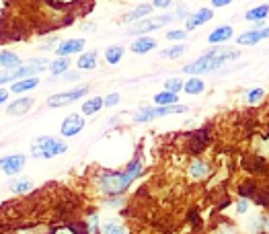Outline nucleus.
Here are the masks:
<instances>
[{
	"instance_id": "nucleus-1",
	"label": "nucleus",
	"mask_w": 269,
	"mask_h": 234,
	"mask_svg": "<svg viewBox=\"0 0 269 234\" xmlns=\"http://www.w3.org/2000/svg\"><path fill=\"white\" fill-rule=\"evenodd\" d=\"M142 172V163H140L138 158L132 160V165L127 167V170H119V172H103L99 179V187L103 193L107 195H119L123 193L127 187H130V183Z\"/></svg>"
},
{
	"instance_id": "nucleus-2",
	"label": "nucleus",
	"mask_w": 269,
	"mask_h": 234,
	"mask_svg": "<svg viewBox=\"0 0 269 234\" xmlns=\"http://www.w3.org/2000/svg\"><path fill=\"white\" fill-rule=\"evenodd\" d=\"M238 54L236 52H230V49H220V52H210L206 56H201L199 60L191 62L183 68V72L187 74H201V72H210V70H216L220 68L226 60H234Z\"/></svg>"
},
{
	"instance_id": "nucleus-3",
	"label": "nucleus",
	"mask_w": 269,
	"mask_h": 234,
	"mask_svg": "<svg viewBox=\"0 0 269 234\" xmlns=\"http://www.w3.org/2000/svg\"><path fill=\"white\" fill-rule=\"evenodd\" d=\"M68 150V146L58 138H49V135H41L37 138L31 146V152L35 158H54L58 154H64Z\"/></svg>"
},
{
	"instance_id": "nucleus-4",
	"label": "nucleus",
	"mask_w": 269,
	"mask_h": 234,
	"mask_svg": "<svg viewBox=\"0 0 269 234\" xmlns=\"http://www.w3.org/2000/svg\"><path fill=\"white\" fill-rule=\"evenodd\" d=\"M187 111L185 105H164V107H142L140 113L136 115L134 121L138 123H146V121H152L156 117H162V115H169V113H183Z\"/></svg>"
},
{
	"instance_id": "nucleus-5",
	"label": "nucleus",
	"mask_w": 269,
	"mask_h": 234,
	"mask_svg": "<svg viewBox=\"0 0 269 234\" xmlns=\"http://www.w3.org/2000/svg\"><path fill=\"white\" fill-rule=\"evenodd\" d=\"M175 17L173 15H160V17H154V19H146L142 23H136L132 25L127 33L130 35H136V33H148V31H154V29H160L164 23H171Z\"/></svg>"
},
{
	"instance_id": "nucleus-6",
	"label": "nucleus",
	"mask_w": 269,
	"mask_h": 234,
	"mask_svg": "<svg viewBox=\"0 0 269 234\" xmlns=\"http://www.w3.org/2000/svg\"><path fill=\"white\" fill-rule=\"evenodd\" d=\"M88 93V86H80V89H74V91H68V93H60V95H52L47 99V105L49 107H64L68 105L72 101H76V99H80Z\"/></svg>"
},
{
	"instance_id": "nucleus-7",
	"label": "nucleus",
	"mask_w": 269,
	"mask_h": 234,
	"mask_svg": "<svg viewBox=\"0 0 269 234\" xmlns=\"http://www.w3.org/2000/svg\"><path fill=\"white\" fill-rule=\"evenodd\" d=\"M25 163H27V158L23 154H10V156L0 158V170L6 172V175H17V172L25 167Z\"/></svg>"
},
{
	"instance_id": "nucleus-8",
	"label": "nucleus",
	"mask_w": 269,
	"mask_h": 234,
	"mask_svg": "<svg viewBox=\"0 0 269 234\" xmlns=\"http://www.w3.org/2000/svg\"><path fill=\"white\" fill-rule=\"evenodd\" d=\"M47 66V62L45 60H31L29 64H23V66H19L17 70H12L15 72V80L17 78H33V74H37V72H41L43 68Z\"/></svg>"
},
{
	"instance_id": "nucleus-9",
	"label": "nucleus",
	"mask_w": 269,
	"mask_h": 234,
	"mask_svg": "<svg viewBox=\"0 0 269 234\" xmlns=\"http://www.w3.org/2000/svg\"><path fill=\"white\" fill-rule=\"evenodd\" d=\"M82 128H84V119H82L78 113H72V115H68L66 119L62 121V135L72 138V135H76L78 132H82Z\"/></svg>"
},
{
	"instance_id": "nucleus-10",
	"label": "nucleus",
	"mask_w": 269,
	"mask_h": 234,
	"mask_svg": "<svg viewBox=\"0 0 269 234\" xmlns=\"http://www.w3.org/2000/svg\"><path fill=\"white\" fill-rule=\"evenodd\" d=\"M269 37V27L267 29H257V31H247V33H242L236 43L238 45H255V43H259L261 39H267Z\"/></svg>"
},
{
	"instance_id": "nucleus-11",
	"label": "nucleus",
	"mask_w": 269,
	"mask_h": 234,
	"mask_svg": "<svg viewBox=\"0 0 269 234\" xmlns=\"http://www.w3.org/2000/svg\"><path fill=\"white\" fill-rule=\"evenodd\" d=\"M212 15L214 12L210 10V8H199L195 15H191L189 19H187V25H185V31H193V29H197L199 25H203V23H208L210 19H212Z\"/></svg>"
},
{
	"instance_id": "nucleus-12",
	"label": "nucleus",
	"mask_w": 269,
	"mask_h": 234,
	"mask_svg": "<svg viewBox=\"0 0 269 234\" xmlns=\"http://www.w3.org/2000/svg\"><path fill=\"white\" fill-rule=\"evenodd\" d=\"M82 47H84V41H82V39H68V41H64V43L56 49V52H58L60 58H66V56H70V54L80 52Z\"/></svg>"
},
{
	"instance_id": "nucleus-13",
	"label": "nucleus",
	"mask_w": 269,
	"mask_h": 234,
	"mask_svg": "<svg viewBox=\"0 0 269 234\" xmlns=\"http://www.w3.org/2000/svg\"><path fill=\"white\" fill-rule=\"evenodd\" d=\"M31 105H33V99H29V97H25V99H19V101H15L12 105H8V115H25L27 111L31 109Z\"/></svg>"
},
{
	"instance_id": "nucleus-14",
	"label": "nucleus",
	"mask_w": 269,
	"mask_h": 234,
	"mask_svg": "<svg viewBox=\"0 0 269 234\" xmlns=\"http://www.w3.org/2000/svg\"><path fill=\"white\" fill-rule=\"evenodd\" d=\"M230 37H232V27H230V25H224V27H218L216 31L210 33L208 41L210 43H222V41L230 39Z\"/></svg>"
},
{
	"instance_id": "nucleus-15",
	"label": "nucleus",
	"mask_w": 269,
	"mask_h": 234,
	"mask_svg": "<svg viewBox=\"0 0 269 234\" xmlns=\"http://www.w3.org/2000/svg\"><path fill=\"white\" fill-rule=\"evenodd\" d=\"M189 175L195 179H206L210 175V167L206 163H201V160H193L189 167Z\"/></svg>"
},
{
	"instance_id": "nucleus-16",
	"label": "nucleus",
	"mask_w": 269,
	"mask_h": 234,
	"mask_svg": "<svg viewBox=\"0 0 269 234\" xmlns=\"http://www.w3.org/2000/svg\"><path fill=\"white\" fill-rule=\"evenodd\" d=\"M154 47H156V41L150 39V37H142V39H136L132 43V49L136 54H146V52H150V49H154Z\"/></svg>"
},
{
	"instance_id": "nucleus-17",
	"label": "nucleus",
	"mask_w": 269,
	"mask_h": 234,
	"mask_svg": "<svg viewBox=\"0 0 269 234\" xmlns=\"http://www.w3.org/2000/svg\"><path fill=\"white\" fill-rule=\"evenodd\" d=\"M39 84V80H37L35 76L33 78H23V80H17L15 84H12V93H25V91H31V89H35V86Z\"/></svg>"
},
{
	"instance_id": "nucleus-18",
	"label": "nucleus",
	"mask_w": 269,
	"mask_h": 234,
	"mask_svg": "<svg viewBox=\"0 0 269 234\" xmlns=\"http://www.w3.org/2000/svg\"><path fill=\"white\" fill-rule=\"evenodd\" d=\"M267 15H269V6H267V4H259L257 8L247 10V15H245V17H247L249 21H257V23H259V21H263Z\"/></svg>"
},
{
	"instance_id": "nucleus-19",
	"label": "nucleus",
	"mask_w": 269,
	"mask_h": 234,
	"mask_svg": "<svg viewBox=\"0 0 269 234\" xmlns=\"http://www.w3.org/2000/svg\"><path fill=\"white\" fill-rule=\"evenodd\" d=\"M101 107H103V99H101V97L88 99V101L82 105V113H84V115H93V113H97Z\"/></svg>"
},
{
	"instance_id": "nucleus-20",
	"label": "nucleus",
	"mask_w": 269,
	"mask_h": 234,
	"mask_svg": "<svg viewBox=\"0 0 269 234\" xmlns=\"http://www.w3.org/2000/svg\"><path fill=\"white\" fill-rule=\"evenodd\" d=\"M0 64H2L4 68H17L21 64V58L17 54H12V52H2L0 54Z\"/></svg>"
},
{
	"instance_id": "nucleus-21",
	"label": "nucleus",
	"mask_w": 269,
	"mask_h": 234,
	"mask_svg": "<svg viewBox=\"0 0 269 234\" xmlns=\"http://www.w3.org/2000/svg\"><path fill=\"white\" fill-rule=\"evenodd\" d=\"M95 66H97V54H95V52H88V54H84V56L78 58V68H82V70H93Z\"/></svg>"
},
{
	"instance_id": "nucleus-22",
	"label": "nucleus",
	"mask_w": 269,
	"mask_h": 234,
	"mask_svg": "<svg viewBox=\"0 0 269 234\" xmlns=\"http://www.w3.org/2000/svg\"><path fill=\"white\" fill-rule=\"evenodd\" d=\"M101 234H127V232L123 230V226L119 224V222L109 220V222H105V224L101 226Z\"/></svg>"
},
{
	"instance_id": "nucleus-23",
	"label": "nucleus",
	"mask_w": 269,
	"mask_h": 234,
	"mask_svg": "<svg viewBox=\"0 0 269 234\" xmlns=\"http://www.w3.org/2000/svg\"><path fill=\"white\" fill-rule=\"evenodd\" d=\"M10 191L12 193H27V191H31V187H33V183L31 181H27V179H23V181H10Z\"/></svg>"
},
{
	"instance_id": "nucleus-24",
	"label": "nucleus",
	"mask_w": 269,
	"mask_h": 234,
	"mask_svg": "<svg viewBox=\"0 0 269 234\" xmlns=\"http://www.w3.org/2000/svg\"><path fill=\"white\" fill-rule=\"evenodd\" d=\"M121 56H123V47L121 45H113V47H109L105 52V58H107L109 64H117V62L121 60Z\"/></svg>"
},
{
	"instance_id": "nucleus-25",
	"label": "nucleus",
	"mask_w": 269,
	"mask_h": 234,
	"mask_svg": "<svg viewBox=\"0 0 269 234\" xmlns=\"http://www.w3.org/2000/svg\"><path fill=\"white\" fill-rule=\"evenodd\" d=\"M154 103L156 105H160V107H164V105H177V95H173V93H158L156 97H154Z\"/></svg>"
},
{
	"instance_id": "nucleus-26",
	"label": "nucleus",
	"mask_w": 269,
	"mask_h": 234,
	"mask_svg": "<svg viewBox=\"0 0 269 234\" xmlns=\"http://www.w3.org/2000/svg\"><path fill=\"white\" fill-rule=\"evenodd\" d=\"M148 12H152V6L142 4V6H138V8H134V10L127 12V15H125V21H134V19H140V17H146Z\"/></svg>"
},
{
	"instance_id": "nucleus-27",
	"label": "nucleus",
	"mask_w": 269,
	"mask_h": 234,
	"mask_svg": "<svg viewBox=\"0 0 269 234\" xmlns=\"http://www.w3.org/2000/svg\"><path fill=\"white\" fill-rule=\"evenodd\" d=\"M203 91V82L199 78H191L185 82V93L187 95H199Z\"/></svg>"
},
{
	"instance_id": "nucleus-28",
	"label": "nucleus",
	"mask_w": 269,
	"mask_h": 234,
	"mask_svg": "<svg viewBox=\"0 0 269 234\" xmlns=\"http://www.w3.org/2000/svg\"><path fill=\"white\" fill-rule=\"evenodd\" d=\"M185 45H175V47H171V49H164V52H160V56L162 58H169V60H177L179 56H183L185 54Z\"/></svg>"
},
{
	"instance_id": "nucleus-29",
	"label": "nucleus",
	"mask_w": 269,
	"mask_h": 234,
	"mask_svg": "<svg viewBox=\"0 0 269 234\" xmlns=\"http://www.w3.org/2000/svg\"><path fill=\"white\" fill-rule=\"evenodd\" d=\"M68 66H70V60L68 58H58L56 62H52V72L54 74H62V72H66L68 70Z\"/></svg>"
},
{
	"instance_id": "nucleus-30",
	"label": "nucleus",
	"mask_w": 269,
	"mask_h": 234,
	"mask_svg": "<svg viewBox=\"0 0 269 234\" xmlns=\"http://www.w3.org/2000/svg\"><path fill=\"white\" fill-rule=\"evenodd\" d=\"M164 89H166V93H173V95H177L179 91L183 89V82L179 80V78H171V80H166V82H164Z\"/></svg>"
},
{
	"instance_id": "nucleus-31",
	"label": "nucleus",
	"mask_w": 269,
	"mask_h": 234,
	"mask_svg": "<svg viewBox=\"0 0 269 234\" xmlns=\"http://www.w3.org/2000/svg\"><path fill=\"white\" fill-rule=\"evenodd\" d=\"M238 191H240V195L247 200V197H251V195L257 193V187H255V183H245V185H242V187H240Z\"/></svg>"
},
{
	"instance_id": "nucleus-32",
	"label": "nucleus",
	"mask_w": 269,
	"mask_h": 234,
	"mask_svg": "<svg viewBox=\"0 0 269 234\" xmlns=\"http://www.w3.org/2000/svg\"><path fill=\"white\" fill-rule=\"evenodd\" d=\"M117 103H119V95H117V93H111V95H107V97L103 99V105H105V107H115Z\"/></svg>"
},
{
	"instance_id": "nucleus-33",
	"label": "nucleus",
	"mask_w": 269,
	"mask_h": 234,
	"mask_svg": "<svg viewBox=\"0 0 269 234\" xmlns=\"http://www.w3.org/2000/svg\"><path fill=\"white\" fill-rule=\"evenodd\" d=\"M263 97V89H253L247 93V101L249 103H255V101H259V99Z\"/></svg>"
},
{
	"instance_id": "nucleus-34",
	"label": "nucleus",
	"mask_w": 269,
	"mask_h": 234,
	"mask_svg": "<svg viewBox=\"0 0 269 234\" xmlns=\"http://www.w3.org/2000/svg\"><path fill=\"white\" fill-rule=\"evenodd\" d=\"M187 37V31H169L166 39H173V41H179V39H185Z\"/></svg>"
},
{
	"instance_id": "nucleus-35",
	"label": "nucleus",
	"mask_w": 269,
	"mask_h": 234,
	"mask_svg": "<svg viewBox=\"0 0 269 234\" xmlns=\"http://www.w3.org/2000/svg\"><path fill=\"white\" fill-rule=\"evenodd\" d=\"M10 80H15V72H12V70L0 72V84H2V82H10Z\"/></svg>"
},
{
	"instance_id": "nucleus-36",
	"label": "nucleus",
	"mask_w": 269,
	"mask_h": 234,
	"mask_svg": "<svg viewBox=\"0 0 269 234\" xmlns=\"http://www.w3.org/2000/svg\"><path fill=\"white\" fill-rule=\"evenodd\" d=\"M247 209H249V201H247V200H240V201H238V207H236V212H238V214H245Z\"/></svg>"
},
{
	"instance_id": "nucleus-37",
	"label": "nucleus",
	"mask_w": 269,
	"mask_h": 234,
	"mask_svg": "<svg viewBox=\"0 0 269 234\" xmlns=\"http://www.w3.org/2000/svg\"><path fill=\"white\" fill-rule=\"evenodd\" d=\"M187 15H189V10H187V6H179V8H177V12H175V15H173V17H181V19H183V17H187Z\"/></svg>"
},
{
	"instance_id": "nucleus-38",
	"label": "nucleus",
	"mask_w": 269,
	"mask_h": 234,
	"mask_svg": "<svg viewBox=\"0 0 269 234\" xmlns=\"http://www.w3.org/2000/svg\"><path fill=\"white\" fill-rule=\"evenodd\" d=\"M152 2H154V6H158V8L171 6V0H152Z\"/></svg>"
},
{
	"instance_id": "nucleus-39",
	"label": "nucleus",
	"mask_w": 269,
	"mask_h": 234,
	"mask_svg": "<svg viewBox=\"0 0 269 234\" xmlns=\"http://www.w3.org/2000/svg\"><path fill=\"white\" fill-rule=\"evenodd\" d=\"M230 2H232V0H212V4L218 6V8H220V6H226V4H230Z\"/></svg>"
},
{
	"instance_id": "nucleus-40",
	"label": "nucleus",
	"mask_w": 269,
	"mask_h": 234,
	"mask_svg": "<svg viewBox=\"0 0 269 234\" xmlns=\"http://www.w3.org/2000/svg\"><path fill=\"white\" fill-rule=\"evenodd\" d=\"M220 234H238V232H234V228L226 226V228H222V230H220Z\"/></svg>"
},
{
	"instance_id": "nucleus-41",
	"label": "nucleus",
	"mask_w": 269,
	"mask_h": 234,
	"mask_svg": "<svg viewBox=\"0 0 269 234\" xmlns=\"http://www.w3.org/2000/svg\"><path fill=\"white\" fill-rule=\"evenodd\" d=\"M78 78V74H64V80H76Z\"/></svg>"
},
{
	"instance_id": "nucleus-42",
	"label": "nucleus",
	"mask_w": 269,
	"mask_h": 234,
	"mask_svg": "<svg viewBox=\"0 0 269 234\" xmlns=\"http://www.w3.org/2000/svg\"><path fill=\"white\" fill-rule=\"evenodd\" d=\"M6 99H8V93L6 91H0V103H4Z\"/></svg>"
},
{
	"instance_id": "nucleus-43",
	"label": "nucleus",
	"mask_w": 269,
	"mask_h": 234,
	"mask_svg": "<svg viewBox=\"0 0 269 234\" xmlns=\"http://www.w3.org/2000/svg\"><path fill=\"white\" fill-rule=\"evenodd\" d=\"M58 2H72V0H58Z\"/></svg>"
},
{
	"instance_id": "nucleus-44",
	"label": "nucleus",
	"mask_w": 269,
	"mask_h": 234,
	"mask_svg": "<svg viewBox=\"0 0 269 234\" xmlns=\"http://www.w3.org/2000/svg\"><path fill=\"white\" fill-rule=\"evenodd\" d=\"M0 10H2V0H0Z\"/></svg>"
}]
</instances>
